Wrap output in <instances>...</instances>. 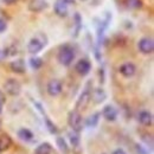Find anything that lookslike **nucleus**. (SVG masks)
<instances>
[{"label":"nucleus","mask_w":154,"mask_h":154,"mask_svg":"<svg viewBox=\"0 0 154 154\" xmlns=\"http://www.w3.org/2000/svg\"><path fill=\"white\" fill-rule=\"evenodd\" d=\"M75 57H76V52H75V49L71 45L64 44L59 48L57 54V59L63 66H70L71 63L74 62Z\"/></svg>","instance_id":"nucleus-1"},{"label":"nucleus","mask_w":154,"mask_h":154,"mask_svg":"<svg viewBox=\"0 0 154 154\" xmlns=\"http://www.w3.org/2000/svg\"><path fill=\"white\" fill-rule=\"evenodd\" d=\"M48 44V37L44 33H37L35 37L30 39L27 44V51L31 55H37L39 54Z\"/></svg>","instance_id":"nucleus-2"},{"label":"nucleus","mask_w":154,"mask_h":154,"mask_svg":"<svg viewBox=\"0 0 154 154\" xmlns=\"http://www.w3.org/2000/svg\"><path fill=\"white\" fill-rule=\"evenodd\" d=\"M90 85H91V82H89V83L85 85L84 90L82 91V94L77 98L76 109H75L77 112L84 110V109L89 106V103H90V101H91V93H93V89L90 88Z\"/></svg>","instance_id":"nucleus-3"},{"label":"nucleus","mask_w":154,"mask_h":154,"mask_svg":"<svg viewBox=\"0 0 154 154\" xmlns=\"http://www.w3.org/2000/svg\"><path fill=\"white\" fill-rule=\"evenodd\" d=\"M68 125L71 128V131L79 133L83 128V121H82V115L77 110H71L68 114Z\"/></svg>","instance_id":"nucleus-4"},{"label":"nucleus","mask_w":154,"mask_h":154,"mask_svg":"<svg viewBox=\"0 0 154 154\" xmlns=\"http://www.w3.org/2000/svg\"><path fill=\"white\" fill-rule=\"evenodd\" d=\"M4 90L10 96H19L21 93V84L16 78H8L4 83Z\"/></svg>","instance_id":"nucleus-5"},{"label":"nucleus","mask_w":154,"mask_h":154,"mask_svg":"<svg viewBox=\"0 0 154 154\" xmlns=\"http://www.w3.org/2000/svg\"><path fill=\"white\" fill-rule=\"evenodd\" d=\"M137 49L141 54L143 55H151L154 51V42L152 38L143 37L139 40L137 43Z\"/></svg>","instance_id":"nucleus-6"},{"label":"nucleus","mask_w":154,"mask_h":154,"mask_svg":"<svg viewBox=\"0 0 154 154\" xmlns=\"http://www.w3.org/2000/svg\"><path fill=\"white\" fill-rule=\"evenodd\" d=\"M63 90V84L62 82L57 79V78H54V79H50L46 84V91L50 96L56 97L58 96Z\"/></svg>","instance_id":"nucleus-7"},{"label":"nucleus","mask_w":154,"mask_h":154,"mask_svg":"<svg viewBox=\"0 0 154 154\" xmlns=\"http://www.w3.org/2000/svg\"><path fill=\"white\" fill-rule=\"evenodd\" d=\"M75 70L79 76H87L91 71V63L87 58H82L75 64Z\"/></svg>","instance_id":"nucleus-8"},{"label":"nucleus","mask_w":154,"mask_h":154,"mask_svg":"<svg viewBox=\"0 0 154 154\" xmlns=\"http://www.w3.org/2000/svg\"><path fill=\"white\" fill-rule=\"evenodd\" d=\"M49 7V4L46 0H31L27 5V8L30 12H33V13H39V12H43L45 11L46 8Z\"/></svg>","instance_id":"nucleus-9"},{"label":"nucleus","mask_w":154,"mask_h":154,"mask_svg":"<svg viewBox=\"0 0 154 154\" xmlns=\"http://www.w3.org/2000/svg\"><path fill=\"white\" fill-rule=\"evenodd\" d=\"M119 72L123 77H126V78H131V77L134 76L135 72H136V66L132 62H126V63L120 65Z\"/></svg>","instance_id":"nucleus-10"},{"label":"nucleus","mask_w":154,"mask_h":154,"mask_svg":"<svg viewBox=\"0 0 154 154\" xmlns=\"http://www.w3.org/2000/svg\"><path fill=\"white\" fill-rule=\"evenodd\" d=\"M102 116H103L107 121L114 122L116 119H117V110H116V108L114 106L107 104V106H104L103 109H102Z\"/></svg>","instance_id":"nucleus-11"},{"label":"nucleus","mask_w":154,"mask_h":154,"mask_svg":"<svg viewBox=\"0 0 154 154\" xmlns=\"http://www.w3.org/2000/svg\"><path fill=\"white\" fill-rule=\"evenodd\" d=\"M137 120H139V122H140L142 126H145V127H151V126L153 125V115H152V113L148 112V110H141V112H139V114H137Z\"/></svg>","instance_id":"nucleus-12"},{"label":"nucleus","mask_w":154,"mask_h":154,"mask_svg":"<svg viewBox=\"0 0 154 154\" xmlns=\"http://www.w3.org/2000/svg\"><path fill=\"white\" fill-rule=\"evenodd\" d=\"M10 68H11V70H12L13 72L19 74V75L25 74V71H26L25 62H24V59H21V58L16 59V60H13V62H11V63H10Z\"/></svg>","instance_id":"nucleus-13"},{"label":"nucleus","mask_w":154,"mask_h":154,"mask_svg":"<svg viewBox=\"0 0 154 154\" xmlns=\"http://www.w3.org/2000/svg\"><path fill=\"white\" fill-rule=\"evenodd\" d=\"M54 11L56 13V16L60 17V18H65L69 13L68 10V5H65L64 2H62L60 0H56L55 5H54Z\"/></svg>","instance_id":"nucleus-14"},{"label":"nucleus","mask_w":154,"mask_h":154,"mask_svg":"<svg viewBox=\"0 0 154 154\" xmlns=\"http://www.w3.org/2000/svg\"><path fill=\"white\" fill-rule=\"evenodd\" d=\"M91 98L94 100V102L98 104V103H102L106 98H107V94L106 91L102 89V88H96L94 89V91L91 93Z\"/></svg>","instance_id":"nucleus-15"},{"label":"nucleus","mask_w":154,"mask_h":154,"mask_svg":"<svg viewBox=\"0 0 154 154\" xmlns=\"http://www.w3.org/2000/svg\"><path fill=\"white\" fill-rule=\"evenodd\" d=\"M12 146V139L11 136L7 134H1L0 135V151L5 152L7 149H10Z\"/></svg>","instance_id":"nucleus-16"},{"label":"nucleus","mask_w":154,"mask_h":154,"mask_svg":"<svg viewBox=\"0 0 154 154\" xmlns=\"http://www.w3.org/2000/svg\"><path fill=\"white\" fill-rule=\"evenodd\" d=\"M18 137H19L20 140L25 141V142H31L33 140L35 135H33V133L29 128H20L19 131H18Z\"/></svg>","instance_id":"nucleus-17"},{"label":"nucleus","mask_w":154,"mask_h":154,"mask_svg":"<svg viewBox=\"0 0 154 154\" xmlns=\"http://www.w3.org/2000/svg\"><path fill=\"white\" fill-rule=\"evenodd\" d=\"M100 117H101V113H94L90 116L87 117L85 120V126L88 128H94L98 125V121H100Z\"/></svg>","instance_id":"nucleus-18"},{"label":"nucleus","mask_w":154,"mask_h":154,"mask_svg":"<svg viewBox=\"0 0 154 154\" xmlns=\"http://www.w3.org/2000/svg\"><path fill=\"white\" fill-rule=\"evenodd\" d=\"M52 153V146L49 142H43L37 146L35 154H51Z\"/></svg>","instance_id":"nucleus-19"},{"label":"nucleus","mask_w":154,"mask_h":154,"mask_svg":"<svg viewBox=\"0 0 154 154\" xmlns=\"http://www.w3.org/2000/svg\"><path fill=\"white\" fill-rule=\"evenodd\" d=\"M56 145H57V147L59 148V151H60L63 154L70 153V148H69V146H68V143H66V141H65L64 137L57 136V139H56Z\"/></svg>","instance_id":"nucleus-20"},{"label":"nucleus","mask_w":154,"mask_h":154,"mask_svg":"<svg viewBox=\"0 0 154 154\" xmlns=\"http://www.w3.org/2000/svg\"><path fill=\"white\" fill-rule=\"evenodd\" d=\"M74 23H75V31H74V37H77L79 35V31L82 29V17L79 13H75L74 16Z\"/></svg>","instance_id":"nucleus-21"},{"label":"nucleus","mask_w":154,"mask_h":154,"mask_svg":"<svg viewBox=\"0 0 154 154\" xmlns=\"http://www.w3.org/2000/svg\"><path fill=\"white\" fill-rule=\"evenodd\" d=\"M44 116V121H45V125H46V128L49 129V132L51 133V134H57L58 133V128H57V126L49 119V116L46 115H43Z\"/></svg>","instance_id":"nucleus-22"},{"label":"nucleus","mask_w":154,"mask_h":154,"mask_svg":"<svg viewBox=\"0 0 154 154\" xmlns=\"http://www.w3.org/2000/svg\"><path fill=\"white\" fill-rule=\"evenodd\" d=\"M29 63H30V66H31L33 70H38V69H40V68L43 66V64H44L43 59L40 57H37V56L30 58Z\"/></svg>","instance_id":"nucleus-23"},{"label":"nucleus","mask_w":154,"mask_h":154,"mask_svg":"<svg viewBox=\"0 0 154 154\" xmlns=\"http://www.w3.org/2000/svg\"><path fill=\"white\" fill-rule=\"evenodd\" d=\"M68 135H69L70 143L72 145V147H77L79 145V133H76V132L71 131Z\"/></svg>","instance_id":"nucleus-24"},{"label":"nucleus","mask_w":154,"mask_h":154,"mask_svg":"<svg viewBox=\"0 0 154 154\" xmlns=\"http://www.w3.org/2000/svg\"><path fill=\"white\" fill-rule=\"evenodd\" d=\"M4 50L6 54V57H12V56H16L18 54V48L16 45H10V46L5 48Z\"/></svg>","instance_id":"nucleus-25"},{"label":"nucleus","mask_w":154,"mask_h":154,"mask_svg":"<svg viewBox=\"0 0 154 154\" xmlns=\"http://www.w3.org/2000/svg\"><path fill=\"white\" fill-rule=\"evenodd\" d=\"M129 6L132 8H141L142 7V1L141 0H129Z\"/></svg>","instance_id":"nucleus-26"},{"label":"nucleus","mask_w":154,"mask_h":154,"mask_svg":"<svg viewBox=\"0 0 154 154\" xmlns=\"http://www.w3.org/2000/svg\"><path fill=\"white\" fill-rule=\"evenodd\" d=\"M6 29H7V23H6V20L2 19V18H0V33L5 32Z\"/></svg>","instance_id":"nucleus-27"},{"label":"nucleus","mask_w":154,"mask_h":154,"mask_svg":"<svg viewBox=\"0 0 154 154\" xmlns=\"http://www.w3.org/2000/svg\"><path fill=\"white\" fill-rule=\"evenodd\" d=\"M136 152L139 154H148L147 152V149L146 148H143L142 146H140V145H136Z\"/></svg>","instance_id":"nucleus-28"},{"label":"nucleus","mask_w":154,"mask_h":154,"mask_svg":"<svg viewBox=\"0 0 154 154\" xmlns=\"http://www.w3.org/2000/svg\"><path fill=\"white\" fill-rule=\"evenodd\" d=\"M5 102H6V95H5V93L2 90H0V103L4 104Z\"/></svg>","instance_id":"nucleus-29"},{"label":"nucleus","mask_w":154,"mask_h":154,"mask_svg":"<svg viewBox=\"0 0 154 154\" xmlns=\"http://www.w3.org/2000/svg\"><path fill=\"white\" fill-rule=\"evenodd\" d=\"M60 1L64 2V4L68 5V6H69V5H75V4H76V0H60Z\"/></svg>","instance_id":"nucleus-30"},{"label":"nucleus","mask_w":154,"mask_h":154,"mask_svg":"<svg viewBox=\"0 0 154 154\" xmlns=\"http://www.w3.org/2000/svg\"><path fill=\"white\" fill-rule=\"evenodd\" d=\"M6 5H13V4H16V2H18V0H2Z\"/></svg>","instance_id":"nucleus-31"},{"label":"nucleus","mask_w":154,"mask_h":154,"mask_svg":"<svg viewBox=\"0 0 154 154\" xmlns=\"http://www.w3.org/2000/svg\"><path fill=\"white\" fill-rule=\"evenodd\" d=\"M112 154H127V153H126V152H125L122 148H117V149H115V151H114Z\"/></svg>","instance_id":"nucleus-32"},{"label":"nucleus","mask_w":154,"mask_h":154,"mask_svg":"<svg viewBox=\"0 0 154 154\" xmlns=\"http://www.w3.org/2000/svg\"><path fill=\"white\" fill-rule=\"evenodd\" d=\"M6 58V54H5V50L4 49H0V60L5 59Z\"/></svg>","instance_id":"nucleus-33"},{"label":"nucleus","mask_w":154,"mask_h":154,"mask_svg":"<svg viewBox=\"0 0 154 154\" xmlns=\"http://www.w3.org/2000/svg\"><path fill=\"white\" fill-rule=\"evenodd\" d=\"M1 113H2V104L0 103V114H1Z\"/></svg>","instance_id":"nucleus-34"},{"label":"nucleus","mask_w":154,"mask_h":154,"mask_svg":"<svg viewBox=\"0 0 154 154\" xmlns=\"http://www.w3.org/2000/svg\"><path fill=\"white\" fill-rule=\"evenodd\" d=\"M0 129H1V122H0Z\"/></svg>","instance_id":"nucleus-35"},{"label":"nucleus","mask_w":154,"mask_h":154,"mask_svg":"<svg viewBox=\"0 0 154 154\" xmlns=\"http://www.w3.org/2000/svg\"><path fill=\"white\" fill-rule=\"evenodd\" d=\"M81 1H87V0H81Z\"/></svg>","instance_id":"nucleus-36"},{"label":"nucleus","mask_w":154,"mask_h":154,"mask_svg":"<svg viewBox=\"0 0 154 154\" xmlns=\"http://www.w3.org/2000/svg\"><path fill=\"white\" fill-rule=\"evenodd\" d=\"M0 153H1V151H0Z\"/></svg>","instance_id":"nucleus-37"},{"label":"nucleus","mask_w":154,"mask_h":154,"mask_svg":"<svg viewBox=\"0 0 154 154\" xmlns=\"http://www.w3.org/2000/svg\"><path fill=\"white\" fill-rule=\"evenodd\" d=\"M103 154H106V153H103Z\"/></svg>","instance_id":"nucleus-38"}]
</instances>
